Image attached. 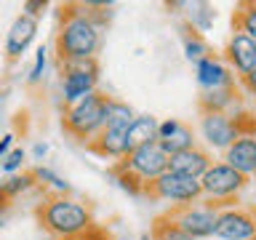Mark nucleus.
Returning a JSON list of instances; mask_svg holds the SVG:
<instances>
[{
  "label": "nucleus",
  "mask_w": 256,
  "mask_h": 240,
  "mask_svg": "<svg viewBox=\"0 0 256 240\" xmlns=\"http://www.w3.org/2000/svg\"><path fill=\"white\" fill-rule=\"evenodd\" d=\"M59 46H62V54L67 59H78V62H86L91 59L99 48V30L91 19L86 16H72V19L64 22L62 27V38H59Z\"/></svg>",
  "instance_id": "nucleus-1"
},
{
  "label": "nucleus",
  "mask_w": 256,
  "mask_h": 240,
  "mask_svg": "<svg viewBox=\"0 0 256 240\" xmlns=\"http://www.w3.org/2000/svg\"><path fill=\"white\" fill-rule=\"evenodd\" d=\"M46 227L59 238H72L78 232H83L88 227V211L80 203H72V200H54L48 203L46 214H43Z\"/></svg>",
  "instance_id": "nucleus-2"
},
{
  "label": "nucleus",
  "mask_w": 256,
  "mask_h": 240,
  "mask_svg": "<svg viewBox=\"0 0 256 240\" xmlns=\"http://www.w3.org/2000/svg\"><path fill=\"white\" fill-rule=\"evenodd\" d=\"M126 168L131 174H136L139 179H144V182H150V179L155 182L158 176H163L168 171V155L155 139V142H147V144H142V147L128 152Z\"/></svg>",
  "instance_id": "nucleus-3"
},
{
  "label": "nucleus",
  "mask_w": 256,
  "mask_h": 240,
  "mask_svg": "<svg viewBox=\"0 0 256 240\" xmlns=\"http://www.w3.org/2000/svg\"><path fill=\"white\" fill-rule=\"evenodd\" d=\"M104 110H107V102L96 94H88L86 99L72 104V110L67 115V126L78 136H88V134H94L96 128L104 126Z\"/></svg>",
  "instance_id": "nucleus-4"
},
{
  "label": "nucleus",
  "mask_w": 256,
  "mask_h": 240,
  "mask_svg": "<svg viewBox=\"0 0 256 240\" xmlns=\"http://www.w3.org/2000/svg\"><path fill=\"white\" fill-rule=\"evenodd\" d=\"M200 192H208L214 198H227L243 187V176L232 171L230 166H208L206 174L200 176Z\"/></svg>",
  "instance_id": "nucleus-5"
},
{
  "label": "nucleus",
  "mask_w": 256,
  "mask_h": 240,
  "mask_svg": "<svg viewBox=\"0 0 256 240\" xmlns=\"http://www.w3.org/2000/svg\"><path fill=\"white\" fill-rule=\"evenodd\" d=\"M155 190L160 198L166 200H176V203H190L200 195V182L198 179H190V176H179V174H171L166 171L163 176L155 179Z\"/></svg>",
  "instance_id": "nucleus-6"
},
{
  "label": "nucleus",
  "mask_w": 256,
  "mask_h": 240,
  "mask_svg": "<svg viewBox=\"0 0 256 240\" xmlns=\"http://www.w3.org/2000/svg\"><path fill=\"white\" fill-rule=\"evenodd\" d=\"M200 134H203V139L211 147H230L238 139L235 123L227 115H222V112H208L203 118V123H200Z\"/></svg>",
  "instance_id": "nucleus-7"
},
{
  "label": "nucleus",
  "mask_w": 256,
  "mask_h": 240,
  "mask_svg": "<svg viewBox=\"0 0 256 240\" xmlns=\"http://www.w3.org/2000/svg\"><path fill=\"white\" fill-rule=\"evenodd\" d=\"M158 144L163 147L166 155H176V152H184L192 147V134L190 128H184L179 120H166V123L158 126L155 131Z\"/></svg>",
  "instance_id": "nucleus-8"
},
{
  "label": "nucleus",
  "mask_w": 256,
  "mask_h": 240,
  "mask_svg": "<svg viewBox=\"0 0 256 240\" xmlns=\"http://www.w3.org/2000/svg\"><path fill=\"white\" fill-rule=\"evenodd\" d=\"M214 235H219L224 240H248L254 235V219L240 211L222 214V216H216Z\"/></svg>",
  "instance_id": "nucleus-9"
},
{
  "label": "nucleus",
  "mask_w": 256,
  "mask_h": 240,
  "mask_svg": "<svg viewBox=\"0 0 256 240\" xmlns=\"http://www.w3.org/2000/svg\"><path fill=\"white\" fill-rule=\"evenodd\" d=\"M232 171H238L240 176L246 174H254L256 168V142L251 139V136H240V139H235L227 147V163Z\"/></svg>",
  "instance_id": "nucleus-10"
},
{
  "label": "nucleus",
  "mask_w": 256,
  "mask_h": 240,
  "mask_svg": "<svg viewBox=\"0 0 256 240\" xmlns=\"http://www.w3.org/2000/svg\"><path fill=\"white\" fill-rule=\"evenodd\" d=\"M208 168V158L198 150H184L176 155H168V171L179 174V176H190V179H200Z\"/></svg>",
  "instance_id": "nucleus-11"
},
{
  "label": "nucleus",
  "mask_w": 256,
  "mask_h": 240,
  "mask_svg": "<svg viewBox=\"0 0 256 240\" xmlns=\"http://www.w3.org/2000/svg\"><path fill=\"white\" fill-rule=\"evenodd\" d=\"M214 224H216V214L211 208H192V211H184L179 219V230L187 232V235L195 238H208L214 235Z\"/></svg>",
  "instance_id": "nucleus-12"
},
{
  "label": "nucleus",
  "mask_w": 256,
  "mask_h": 240,
  "mask_svg": "<svg viewBox=\"0 0 256 240\" xmlns=\"http://www.w3.org/2000/svg\"><path fill=\"white\" fill-rule=\"evenodd\" d=\"M35 32H38V22L27 14L19 16V19L11 24V32H8V40H6L8 56H22L24 51H27V46L32 43Z\"/></svg>",
  "instance_id": "nucleus-13"
},
{
  "label": "nucleus",
  "mask_w": 256,
  "mask_h": 240,
  "mask_svg": "<svg viewBox=\"0 0 256 240\" xmlns=\"http://www.w3.org/2000/svg\"><path fill=\"white\" fill-rule=\"evenodd\" d=\"M94 83H96L94 70H86V67L72 70L70 75L64 78V86H62L64 102L75 104V102H80V99H86L88 94H94Z\"/></svg>",
  "instance_id": "nucleus-14"
},
{
  "label": "nucleus",
  "mask_w": 256,
  "mask_h": 240,
  "mask_svg": "<svg viewBox=\"0 0 256 240\" xmlns=\"http://www.w3.org/2000/svg\"><path fill=\"white\" fill-rule=\"evenodd\" d=\"M232 59H235V67L243 72V75H254L256 70V43L251 38H246L243 32H238L230 43Z\"/></svg>",
  "instance_id": "nucleus-15"
},
{
  "label": "nucleus",
  "mask_w": 256,
  "mask_h": 240,
  "mask_svg": "<svg viewBox=\"0 0 256 240\" xmlns=\"http://www.w3.org/2000/svg\"><path fill=\"white\" fill-rule=\"evenodd\" d=\"M198 83L208 88V91H219V88L230 86V75L219 62L214 59H200L198 62Z\"/></svg>",
  "instance_id": "nucleus-16"
},
{
  "label": "nucleus",
  "mask_w": 256,
  "mask_h": 240,
  "mask_svg": "<svg viewBox=\"0 0 256 240\" xmlns=\"http://www.w3.org/2000/svg\"><path fill=\"white\" fill-rule=\"evenodd\" d=\"M155 131H158L155 118H134L131 126H128V131H126L128 152L142 147V144H147V142H155Z\"/></svg>",
  "instance_id": "nucleus-17"
},
{
  "label": "nucleus",
  "mask_w": 256,
  "mask_h": 240,
  "mask_svg": "<svg viewBox=\"0 0 256 240\" xmlns=\"http://www.w3.org/2000/svg\"><path fill=\"white\" fill-rule=\"evenodd\" d=\"M126 131H128V126H104L99 147L107 152V155H128Z\"/></svg>",
  "instance_id": "nucleus-18"
},
{
  "label": "nucleus",
  "mask_w": 256,
  "mask_h": 240,
  "mask_svg": "<svg viewBox=\"0 0 256 240\" xmlns=\"http://www.w3.org/2000/svg\"><path fill=\"white\" fill-rule=\"evenodd\" d=\"M190 8V19L198 30H208L214 24V8L208 3H187Z\"/></svg>",
  "instance_id": "nucleus-19"
},
{
  "label": "nucleus",
  "mask_w": 256,
  "mask_h": 240,
  "mask_svg": "<svg viewBox=\"0 0 256 240\" xmlns=\"http://www.w3.org/2000/svg\"><path fill=\"white\" fill-rule=\"evenodd\" d=\"M184 54H187V59L190 62H200V59H206V43L203 40H198V38H187L184 40Z\"/></svg>",
  "instance_id": "nucleus-20"
},
{
  "label": "nucleus",
  "mask_w": 256,
  "mask_h": 240,
  "mask_svg": "<svg viewBox=\"0 0 256 240\" xmlns=\"http://www.w3.org/2000/svg\"><path fill=\"white\" fill-rule=\"evenodd\" d=\"M203 102L208 104V107H214V112H219L224 104H230V94L224 91V88H219V91H208Z\"/></svg>",
  "instance_id": "nucleus-21"
},
{
  "label": "nucleus",
  "mask_w": 256,
  "mask_h": 240,
  "mask_svg": "<svg viewBox=\"0 0 256 240\" xmlns=\"http://www.w3.org/2000/svg\"><path fill=\"white\" fill-rule=\"evenodd\" d=\"M38 179H43V182H48L51 187H56V190H64L67 192L70 190V184L62 179V176H56L54 171H48V168H38Z\"/></svg>",
  "instance_id": "nucleus-22"
},
{
  "label": "nucleus",
  "mask_w": 256,
  "mask_h": 240,
  "mask_svg": "<svg viewBox=\"0 0 256 240\" xmlns=\"http://www.w3.org/2000/svg\"><path fill=\"white\" fill-rule=\"evenodd\" d=\"M24 163V150H14L11 155L6 158V163H3V171H8V174H14L16 168H19Z\"/></svg>",
  "instance_id": "nucleus-23"
},
{
  "label": "nucleus",
  "mask_w": 256,
  "mask_h": 240,
  "mask_svg": "<svg viewBox=\"0 0 256 240\" xmlns=\"http://www.w3.org/2000/svg\"><path fill=\"white\" fill-rule=\"evenodd\" d=\"M43 67H46V48H38V56H35V67L30 72V80L32 83H38L40 75H43Z\"/></svg>",
  "instance_id": "nucleus-24"
},
{
  "label": "nucleus",
  "mask_w": 256,
  "mask_h": 240,
  "mask_svg": "<svg viewBox=\"0 0 256 240\" xmlns=\"http://www.w3.org/2000/svg\"><path fill=\"white\" fill-rule=\"evenodd\" d=\"M30 187V179L27 176H14L8 184H3V190L8 192V195H16V192H22V190H27Z\"/></svg>",
  "instance_id": "nucleus-25"
},
{
  "label": "nucleus",
  "mask_w": 256,
  "mask_h": 240,
  "mask_svg": "<svg viewBox=\"0 0 256 240\" xmlns=\"http://www.w3.org/2000/svg\"><path fill=\"white\" fill-rule=\"evenodd\" d=\"M160 240H192L187 232H182L179 227H163L160 230Z\"/></svg>",
  "instance_id": "nucleus-26"
},
{
  "label": "nucleus",
  "mask_w": 256,
  "mask_h": 240,
  "mask_svg": "<svg viewBox=\"0 0 256 240\" xmlns=\"http://www.w3.org/2000/svg\"><path fill=\"white\" fill-rule=\"evenodd\" d=\"M243 35H246V38H251V40H254V35H256V11H254V8L246 14V22H243Z\"/></svg>",
  "instance_id": "nucleus-27"
},
{
  "label": "nucleus",
  "mask_w": 256,
  "mask_h": 240,
  "mask_svg": "<svg viewBox=\"0 0 256 240\" xmlns=\"http://www.w3.org/2000/svg\"><path fill=\"white\" fill-rule=\"evenodd\" d=\"M11 142H14V136H11V134H8V136H3V139H0V158H3L6 152H8V147H11Z\"/></svg>",
  "instance_id": "nucleus-28"
},
{
  "label": "nucleus",
  "mask_w": 256,
  "mask_h": 240,
  "mask_svg": "<svg viewBox=\"0 0 256 240\" xmlns=\"http://www.w3.org/2000/svg\"><path fill=\"white\" fill-rule=\"evenodd\" d=\"M46 150H48L46 144H35V158H43V155H46Z\"/></svg>",
  "instance_id": "nucleus-29"
},
{
  "label": "nucleus",
  "mask_w": 256,
  "mask_h": 240,
  "mask_svg": "<svg viewBox=\"0 0 256 240\" xmlns=\"http://www.w3.org/2000/svg\"><path fill=\"white\" fill-rule=\"evenodd\" d=\"M3 96H6V94H0V104H3Z\"/></svg>",
  "instance_id": "nucleus-30"
},
{
  "label": "nucleus",
  "mask_w": 256,
  "mask_h": 240,
  "mask_svg": "<svg viewBox=\"0 0 256 240\" xmlns=\"http://www.w3.org/2000/svg\"><path fill=\"white\" fill-rule=\"evenodd\" d=\"M142 240H150V238H147V235H144V238H142Z\"/></svg>",
  "instance_id": "nucleus-31"
},
{
  "label": "nucleus",
  "mask_w": 256,
  "mask_h": 240,
  "mask_svg": "<svg viewBox=\"0 0 256 240\" xmlns=\"http://www.w3.org/2000/svg\"><path fill=\"white\" fill-rule=\"evenodd\" d=\"M62 240H70V238H62Z\"/></svg>",
  "instance_id": "nucleus-32"
},
{
  "label": "nucleus",
  "mask_w": 256,
  "mask_h": 240,
  "mask_svg": "<svg viewBox=\"0 0 256 240\" xmlns=\"http://www.w3.org/2000/svg\"><path fill=\"white\" fill-rule=\"evenodd\" d=\"M0 187H3V182H0Z\"/></svg>",
  "instance_id": "nucleus-33"
}]
</instances>
